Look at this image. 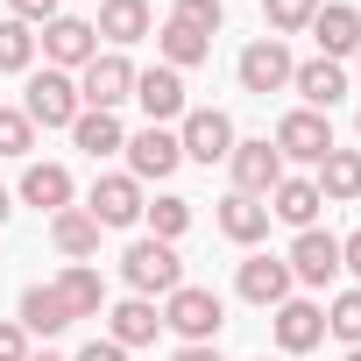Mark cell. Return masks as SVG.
<instances>
[{
    "label": "cell",
    "instance_id": "cell-1",
    "mask_svg": "<svg viewBox=\"0 0 361 361\" xmlns=\"http://www.w3.org/2000/svg\"><path fill=\"white\" fill-rule=\"evenodd\" d=\"M163 326L185 333V347H220V326H227V305L220 290H199V283H177L163 298Z\"/></svg>",
    "mask_w": 361,
    "mask_h": 361
},
{
    "label": "cell",
    "instance_id": "cell-2",
    "mask_svg": "<svg viewBox=\"0 0 361 361\" xmlns=\"http://www.w3.org/2000/svg\"><path fill=\"white\" fill-rule=\"evenodd\" d=\"M121 276H128L135 298H170L177 283H185V262H177L170 241H149V234H142V241L121 255Z\"/></svg>",
    "mask_w": 361,
    "mask_h": 361
},
{
    "label": "cell",
    "instance_id": "cell-3",
    "mask_svg": "<svg viewBox=\"0 0 361 361\" xmlns=\"http://www.w3.org/2000/svg\"><path fill=\"white\" fill-rule=\"evenodd\" d=\"M234 142H241V135H234V121H227L220 106H185L177 149H185L192 163H206V170H213V163H227V156H234Z\"/></svg>",
    "mask_w": 361,
    "mask_h": 361
},
{
    "label": "cell",
    "instance_id": "cell-4",
    "mask_svg": "<svg viewBox=\"0 0 361 361\" xmlns=\"http://www.w3.org/2000/svg\"><path fill=\"white\" fill-rule=\"evenodd\" d=\"M121 99H135V64H128L121 50H99V57L78 71V106H92V114H114Z\"/></svg>",
    "mask_w": 361,
    "mask_h": 361
},
{
    "label": "cell",
    "instance_id": "cell-5",
    "mask_svg": "<svg viewBox=\"0 0 361 361\" xmlns=\"http://www.w3.org/2000/svg\"><path fill=\"white\" fill-rule=\"evenodd\" d=\"M22 114H29L36 128H71V121L85 114V106H78V78H71V71H36Z\"/></svg>",
    "mask_w": 361,
    "mask_h": 361
},
{
    "label": "cell",
    "instance_id": "cell-6",
    "mask_svg": "<svg viewBox=\"0 0 361 361\" xmlns=\"http://www.w3.org/2000/svg\"><path fill=\"white\" fill-rule=\"evenodd\" d=\"M227 170H234V192H248V199H269V192L283 185V156H276V142H269V135H255V142H234Z\"/></svg>",
    "mask_w": 361,
    "mask_h": 361
},
{
    "label": "cell",
    "instance_id": "cell-7",
    "mask_svg": "<svg viewBox=\"0 0 361 361\" xmlns=\"http://www.w3.org/2000/svg\"><path fill=\"white\" fill-rule=\"evenodd\" d=\"M43 57H50V71H85V64L99 57L92 22H85V15H57V22H43Z\"/></svg>",
    "mask_w": 361,
    "mask_h": 361
},
{
    "label": "cell",
    "instance_id": "cell-8",
    "mask_svg": "<svg viewBox=\"0 0 361 361\" xmlns=\"http://www.w3.org/2000/svg\"><path fill=\"white\" fill-rule=\"evenodd\" d=\"M269 142H276V156H283V163H319V156L333 149V121H326V114H312V106H298V114H283V121H276V135H269Z\"/></svg>",
    "mask_w": 361,
    "mask_h": 361
},
{
    "label": "cell",
    "instance_id": "cell-9",
    "mask_svg": "<svg viewBox=\"0 0 361 361\" xmlns=\"http://www.w3.org/2000/svg\"><path fill=\"white\" fill-rule=\"evenodd\" d=\"M142 185H135V177L128 170H106V177H92V199H85V213L99 220V227H135L142 220Z\"/></svg>",
    "mask_w": 361,
    "mask_h": 361
},
{
    "label": "cell",
    "instance_id": "cell-10",
    "mask_svg": "<svg viewBox=\"0 0 361 361\" xmlns=\"http://www.w3.org/2000/svg\"><path fill=\"white\" fill-rule=\"evenodd\" d=\"M234 71H241V92H262V99H269V92H283V85H290V71H298V64H290V50H283L276 36H255V43L241 50V64H234Z\"/></svg>",
    "mask_w": 361,
    "mask_h": 361
},
{
    "label": "cell",
    "instance_id": "cell-11",
    "mask_svg": "<svg viewBox=\"0 0 361 361\" xmlns=\"http://www.w3.org/2000/svg\"><path fill=\"white\" fill-rule=\"evenodd\" d=\"M290 283H312V290H326L333 276H340V241L326 234V227H305L298 241H290Z\"/></svg>",
    "mask_w": 361,
    "mask_h": 361
},
{
    "label": "cell",
    "instance_id": "cell-12",
    "mask_svg": "<svg viewBox=\"0 0 361 361\" xmlns=\"http://www.w3.org/2000/svg\"><path fill=\"white\" fill-rule=\"evenodd\" d=\"M177 163H185V149H177L170 128H142V135H128V177H135V185H163Z\"/></svg>",
    "mask_w": 361,
    "mask_h": 361
},
{
    "label": "cell",
    "instance_id": "cell-13",
    "mask_svg": "<svg viewBox=\"0 0 361 361\" xmlns=\"http://www.w3.org/2000/svg\"><path fill=\"white\" fill-rule=\"evenodd\" d=\"M135 99H142L149 128H163V121H185V71H170V64H149V71H135Z\"/></svg>",
    "mask_w": 361,
    "mask_h": 361
},
{
    "label": "cell",
    "instance_id": "cell-14",
    "mask_svg": "<svg viewBox=\"0 0 361 361\" xmlns=\"http://www.w3.org/2000/svg\"><path fill=\"white\" fill-rule=\"evenodd\" d=\"M234 290H241L248 305L276 312V305L290 298V262H283V255H248V262H241V276H234Z\"/></svg>",
    "mask_w": 361,
    "mask_h": 361
},
{
    "label": "cell",
    "instance_id": "cell-15",
    "mask_svg": "<svg viewBox=\"0 0 361 361\" xmlns=\"http://www.w3.org/2000/svg\"><path fill=\"white\" fill-rule=\"evenodd\" d=\"M290 92H298L312 114H333V106L347 99V71H340L333 57H312V64H298V71H290Z\"/></svg>",
    "mask_w": 361,
    "mask_h": 361
},
{
    "label": "cell",
    "instance_id": "cell-16",
    "mask_svg": "<svg viewBox=\"0 0 361 361\" xmlns=\"http://www.w3.org/2000/svg\"><path fill=\"white\" fill-rule=\"evenodd\" d=\"M319 340H326V312L312 298H283L276 305V347L283 354H312Z\"/></svg>",
    "mask_w": 361,
    "mask_h": 361
},
{
    "label": "cell",
    "instance_id": "cell-17",
    "mask_svg": "<svg viewBox=\"0 0 361 361\" xmlns=\"http://www.w3.org/2000/svg\"><path fill=\"white\" fill-rule=\"evenodd\" d=\"M156 333H163V312H156L149 298H121V305L106 312V340H114V347H149Z\"/></svg>",
    "mask_w": 361,
    "mask_h": 361
},
{
    "label": "cell",
    "instance_id": "cell-18",
    "mask_svg": "<svg viewBox=\"0 0 361 361\" xmlns=\"http://www.w3.org/2000/svg\"><path fill=\"white\" fill-rule=\"evenodd\" d=\"M319 206H326V199H319L312 177H283V185L269 192V220H283V227H298V234L319 227Z\"/></svg>",
    "mask_w": 361,
    "mask_h": 361
},
{
    "label": "cell",
    "instance_id": "cell-19",
    "mask_svg": "<svg viewBox=\"0 0 361 361\" xmlns=\"http://www.w3.org/2000/svg\"><path fill=\"white\" fill-rule=\"evenodd\" d=\"M220 234H227V241H241V248H255V241L269 234V199L227 192V199H220Z\"/></svg>",
    "mask_w": 361,
    "mask_h": 361
},
{
    "label": "cell",
    "instance_id": "cell-20",
    "mask_svg": "<svg viewBox=\"0 0 361 361\" xmlns=\"http://www.w3.org/2000/svg\"><path fill=\"white\" fill-rule=\"evenodd\" d=\"M99 220L85 213V206H64V213H50V241H57V255H71V262H85V255H99Z\"/></svg>",
    "mask_w": 361,
    "mask_h": 361
},
{
    "label": "cell",
    "instance_id": "cell-21",
    "mask_svg": "<svg viewBox=\"0 0 361 361\" xmlns=\"http://www.w3.org/2000/svg\"><path fill=\"white\" fill-rule=\"evenodd\" d=\"M22 206L64 213V206H71V170H64V163H29V170H22Z\"/></svg>",
    "mask_w": 361,
    "mask_h": 361
},
{
    "label": "cell",
    "instance_id": "cell-22",
    "mask_svg": "<svg viewBox=\"0 0 361 361\" xmlns=\"http://www.w3.org/2000/svg\"><path fill=\"white\" fill-rule=\"evenodd\" d=\"M319 199H333V206H347V199H361V149H326L319 156Z\"/></svg>",
    "mask_w": 361,
    "mask_h": 361
},
{
    "label": "cell",
    "instance_id": "cell-23",
    "mask_svg": "<svg viewBox=\"0 0 361 361\" xmlns=\"http://www.w3.org/2000/svg\"><path fill=\"white\" fill-rule=\"evenodd\" d=\"M92 36H106L114 50L142 43V36H149V0H99V22H92Z\"/></svg>",
    "mask_w": 361,
    "mask_h": 361
},
{
    "label": "cell",
    "instance_id": "cell-24",
    "mask_svg": "<svg viewBox=\"0 0 361 361\" xmlns=\"http://www.w3.org/2000/svg\"><path fill=\"white\" fill-rule=\"evenodd\" d=\"M312 36H319V57L340 64V57L361 50V15H354V8H319V15H312Z\"/></svg>",
    "mask_w": 361,
    "mask_h": 361
},
{
    "label": "cell",
    "instance_id": "cell-25",
    "mask_svg": "<svg viewBox=\"0 0 361 361\" xmlns=\"http://www.w3.org/2000/svg\"><path fill=\"white\" fill-rule=\"evenodd\" d=\"M50 290L64 298V312H71V319H99V305H106V283H99V269H92V262H71Z\"/></svg>",
    "mask_w": 361,
    "mask_h": 361
},
{
    "label": "cell",
    "instance_id": "cell-26",
    "mask_svg": "<svg viewBox=\"0 0 361 361\" xmlns=\"http://www.w3.org/2000/svg\"><path fill=\"white\" fill-rule=\"evenodd\" d=\"M15 326L50 340V333H64V326H71V312H64V298H57L50 283H29V290H22V312H15Z\"/></svg>",
    "mask_w": 361,
    "mask_h": 361
},
{
    "label": "cell",
    "instance_id": "cell-27",
    "mask_svg": "<svg viewBox=\"0 0 361 361\" xmlns=\"http://www.w3.org/2000/svg\"><path fill=\"white\" fill-rule=\"evenodd\" d=\"M156 50H163V64H170V71H192V64H206V57H213V36H199V29H185V22H163Z\"/></svg>",
    "mask_w": 361,
    "mask_h": 361
},
{
    "label": "cell",
    "instance_id": "cell-28",
    "mask_svg": "<svg viewBox=\"0 0 361 361\" xmlns=\"http://www.w3.org/2000/svg\"><path fill=\"white\" fill-rule=\"evenodd\" d=\"M71 142H78L85 156H114V149H128V128H121L114 114H92V106H85V114L71 121Z\"/></svg>",
    "mask_w": 361,
    "mask_h": 361
},
{
    "label": "cell",
    "instance_id": "cell-29",
    "mask_svg": "<svg viewBox=\"0 0 361 361\" xmlns=\"http://www.w3.org/2000/svg\"><path fill=\"white\" fill-rule=\"evenodd\" d=\"M142 220H149V241H170V248H177V234L192 227V199H170V192H163L156 206H142Z\"/></svg>",
    "mask_w": 361,
    "mask_h": 361
},
{
    "label": "cell",
    "instance_id": "cell-30",
    "mask_svg": "<svg viewBox=\"0 0 361 361\" xmlns=\"http://www.w3.org/2000/svg\"><path fill=\"white\" fill-rule=\"evenodd\" d=\"M29 64H36V29L8 15L0 22V71H29Z\"/></svg>",
    "mask_w": 361,
    "mask_h": 361
},
{
    "label": "cell",
    "instance_id": "cell-31",
    "mask_svg": "<svg viewBox=\"0 0 361 361\" xmlns=\"http://www.w3.org/2000/svg\"><path fill=\"white\" fill-rule=\"evenodd\" d=\"M262 15H269V36L283 43V36L312 29V15H319V0H262Z\"/></svg>",
    "mask_w": 361,
    "mask_h": 361
},
{
    "label": "cell",
    "instance_id": "cell-32",
    "mask_svg": "<svg viewBox=\"0 0 361 361\" xmlns=\"http://www.w3.org/2000/svg\"><path fill=\"white\" fill-rule=\"evenodd\" d=\"M326 333L347 340V347H361V290H340V298L326 305Z\"/></svg>",
    "mask_w": 361,
    "mask_h": 361
},
{
    "label": "cell",
    "instance_id": "cell-33",
    "mask_svg": "<svg viewBox=\"0 0 361 361\" xmlns=\"http://www.w3.org/2000/svg\"><path fill=\"white\" fill-rule=\"evenodd\" d=\"M36 149V121L22 106H0V156H29Z\"/></svg>",
    "mask_w": 361,
    "mask_h": 361
},
{
    "label": "cell",
    "instance_id": "cell-34",
    "mask_svg": "<svg viewBox=\"0 0 361 361\" xmlns=\"http://www.w3.org/2000/svg\"><path fill=\"white\" fill-rule=\"evenodd\" d=\"M220 15H227V0H177L170 22H185V29H199V36H220Z\"/></svg>",
    "mask_w": 361,
    "mask_h": 361
},
{
    "label": "cell",
    "instance_id": "cell-35",
    "mask_svg": "<svg viewBox=\"0 0 361 361\" xmlns=\"http://www.w3.org/2000/svg\"><path fill=\"white\" fill-rule=\"evenodd\" d=\"M0 361H29V333L15 319H0Z\"/></svg>",
    "mask_w": 361,
    "mask_h": 361
},
{
    "label": "cell",
    "instance_id": "cell-36",
    "mask_svg": "<svg viewBox=\"0 0 361 361\" xmlns=\"http://www.w3.org/2000/svg\"><path fill=\"white\" fill-rule=\"evenodd\" d=\"M8 8H15V22H57V0H8Z\"/></svg>",
    "mask_w": 361,
    "mask_h": 361
},
{
    "label": "cell",
    "instance_id": "cell-37",
    "mask_svg": "<svg viewBox=\"0 0 361 361\" xmlns=\"http://www.w3.org/2000/svg\"><path fill=\"white\" fill-rule=\"evenodd\" d=\"M78 361H128V347H114V340H92V347H78Z\"/></svg>",
    "mask_w": 361,
    "mask_h": 361
},
{
    "label": "cell",
    "instance_id": "cell-38",
    "mask_svg": "<svg viewBox=\"0 0 361 361\" xmlns=\"http://www.w3.org/2000/svg\"><path fill=\"white\" fill-rule=\"evenodd\" d=\"M340 269H354V276H361V234H347V241H340Z\"/></svg>",
    "mask_w": 361,
    "mask_h": 361
},
{
    "label": "cell",
    "instance_id": "cell-39",
    "mask_svg": "<svg viewBox=\"0 0 361 361\" xmlns=\"http://www.w3.org/2000/svg\"><path fill=\"white\" fill-rule=\"evenodd\" d=\"M170 361H220V347H177Z\"/></svg>",
    "mask_w": 361,
    "mask_h": 361
},
{
    "label": "cell",
    "instance_id": "cell-40",
    "mask_svg": "<svg viewBox=\"0 0 361 361\" xmlns=\"http://www.w3.org/2000/svg\"><path fill=\"white\" fill-rule=\"evenodd\" d=\"M8 213H15V192H0V227H8Z\"/></svg>",
    "mask_w": 361,
    "mask_h": 361
},
{
    "label": "cell",
    "instance_id": "cell-41",
    "mask_svg": "<svg viewBox=\"0 0 361 361\" xmlns=\"http://www.w3.org/2000/svg\"><path fill=\"white\" fill-rule=\"evenodd\" d=\"M29 361H64V354H29Z\"/></svg>",
    "mask_w": 361,
    "mask_h": 361
},
{
    "label": "cell",
    "instance_id": "cell-42",
    "mask_svg": "<svg viewBox=\"0 0 361 361\" xmlns=\"http://www.w3.org/2000/svg\"><path fill=\"white\" fill-rule=\"evenodd\" d=\"M354 71H361V50H354Z\"/></svg>",
    "mask_w": 361,
    "mask_h": 361
},
{
    "label": "cell",
    "instance_id": "cell-43",
    "mask_svg": "<svg viewBox=\"0 0 361 361\" xmlns=\"http://www.w3.org/2000/svg\"><path fill=\"white\" fill-rule=\"evenodd\" d=\"M347 361H361V347H354V354H347Z\"/></svg>",
    "mask_w": 361,
    "mask_h": 361
},
{
    "label": "cell",
    "instance_id": "cell-44",
    "mask_svg": "<svg viewBox=\"0 0 361 361\" xmlns=\"http://www.w3.org/2000/svg\"><path fill=\"white\" fill-rule=\"evenodd\" d=\"M354 128H361V114H354Z\"/></svg>",
    "mask_w": 361,
    "mask_h": 361
},
{
    "label": "cell",
    "instance_id": "cell-45",
    "mask_svg": "<svg viewBox=\"0 0 361 361\" xmlns=\"http://www.w3.org/2000/svg\"><path fill=\"white\" fill-rule=\"evenodd\" d=\"M262 361H269V354H262Z\"/></svg>",
    "mask_w": 361,
    "mask_h": 361
}]
</instances>
